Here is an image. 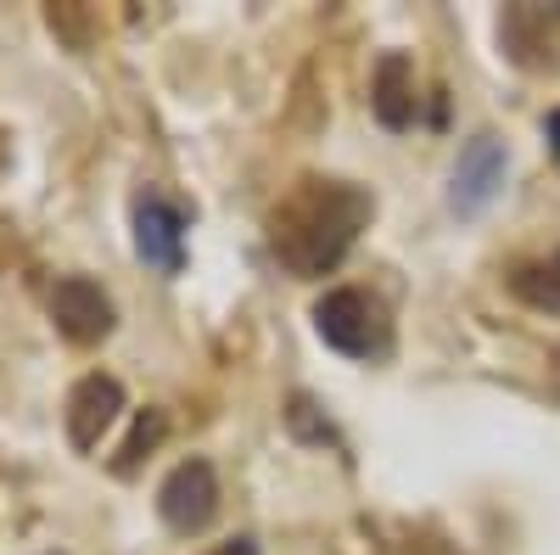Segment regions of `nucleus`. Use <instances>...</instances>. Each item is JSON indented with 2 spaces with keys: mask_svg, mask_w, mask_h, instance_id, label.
Returning a JSON list of instances; mask_svg holds the SVG:
<instances>
[{
  "mask_svg": "<svg viewBox=\"0 0 560 555\" xmlns=\"http://www.w3.org/2000/svg\"><path fill=\"white\" fill-rule=\"evenodd\" d=\"M370 213H376L370 192H359L348 180L308 174L269 208V253H275L280 269H292L298 281H319V275H331L353 253Z\"/></svg>",
  "mask_w": 560,
  "mask_h": 555,
  "instance_id": "1",
  "label": "nucleus"
},
{
  "mask_svg": "<svg viewBox=\"0 0 560 555\" xmlns=\"http://www.w3.org/2000/svg\"><path fill=\"white\" fill-rule=\"evenodd\" d=\"M314 332L325 348H337L342 359L382 365L393 354V314L376 292L364 287H331L314 303Z\"/></svg>",
  "mask_w": 560,
  "mask_h": 555,
  "instance_id": "2",
  "label": "nucleus"
},
{
  "mask_svg": "<svg viewBox=\"0 0 560 555\" xmlns=\"http://www.w3.org/2000/svg\"><path fill=\"white\" fill-rule=\"evenodd\" d=\"M219 472L208 466V460H179V466L163 477V488H158V517H163V528L168 533H202V528H213V517H219Z\"/></svg>",
  "mask_w": 560,
  "mask_h": 555,
  "instance_id": "3",
  "label": "nucleus"
},
{
  "mask_svg": "<svg viewBox=\"0 0 560 555\" xmlns=\"http://www.w3.org/2000/svg\"><path fill=\"white\" fill-rule=\"evenodd\" d=\"M504 174H510V152L499 135H471L454 158V174H448V208L459 219H477L499 192H504Z\"/></svg>",
  "mask_w": 560,
  "mask_h": 555,
  "instance_id": "4",
  "label": "nucleus"
},
{
  "mask_svg": "<svg viewBox=\"0 0 560 555\" xmlns=\"http://www.w3.org/2000/svg\"><path fill=\"white\" fill-rule=\"evenodd\" d=\"M135 258L147 269H158V275L185 269V208L168 203L163 192L135 197Z\"/></svg>",
  "mask_w": 560,
  "mask_h": 555,
  "instance_id": "5",
  "label": "nucleus"
},
{
  "mask_svg": "<svg viewBox=\"0 0 560 555\" xmlns=\"http://www.w3.org/2000/svg\"><path fill=\"white\" fill-rule=\"evenodd\" d=\"M51 320L73 348H96L113 337V298L90 275H62L51 287Z\"/></svg>",
  "mask_w": 560,
  "mask_h": 555,
  "instance_id": "6",
  "label": "nucleus"
},
{
  "mask_svg": "<svg viewBox=\"0 0 560 555\" xmlns=\"http://www.w3.org/2000/svg\"><path fill=\"white\" fill-rule=\"evenodd\" d=\"M124 415V382L118 377H84V382H73V393H68V409H62V427H68V443L79 449V454H90L102 443V432Z\"/></svg>",
  "mask_w": 560,
  "mask_h": 555,
  "instance_id": "7",
  "label": "nucleus"
},
{
  "mask_svg": "<svg viewBox=\"0 0 560 555\" xmlns=\"http://www.w3.org/2000/svg\"><path fill=\"white\" fill-rule=\"evenodd\" d=\"M376 118L387 129H409L415 124V68L404 51H387L376 62Z\"/></svg>",
  "mask_w": 560,
  "mask_h": 555,
  "instance_id": "8",
  "label": "nucleus"
},
{
  "mask_svg": "<svg viewBox=\"0 0 560 555\" xmlns=\"http://www.w3.org/2000/svg\"><path fill=\"white\" fill-rule=\"evenodd\" d=\"M510 292L522 303L544 309V314H560V247L549 258H533V264H516L510 269Z\"/></svg>",
  "mask_w": 560,
  "mask_h": 555,
  "instance_id": "9",
  "label": "nucleus"
},
{
  "mask_svg": "<svg viewBox=\"0 0 560 555\" xmlns=\"http://www.w3.org/2000/svg\"><path fill=\"white\" fill-rule=\"evenodd\" d=\"M163 432H168V421H163L158 409H147V415H140V421H135L129 443L118 449V460H113V472H118V477H129V472L140 466V454H147V449H158V438H163Z\"/></svg>",
  "mask_w": 560,
  "mask_h": 555,
  "instance_id": "10",
  "label": "nucleus"
},
{
  "mask_svg": "<svg viewBox=\"0 0 560 555\" xmlns=\"http://www.w3.org/2000/svg\"><path fill=\"white\" fill-rule=\"evenodd\" d=\"M208 555H264V550H258V539H224V544L208 550Z\"/></svg>",
  "mask_w": 560,
  "mask_h": 555,
  "instance_id": "11",
  "label": "nucleus"
},
{
  "mask_svg": "<svg viewBox=\"0 0 560 555\" xmlns=\"http://www.w3.org/2000/svg\"><path fill=\"white\" fill-rule=\"evenodd\" d=\"M544 141H549V152L560 158V107H555V113L544 118Z\"/></svg>",
  "mask_w": 560,
  "mask_h": 555,
  "instance_id": "12",
  "label": "nucleus"
}]
</instances>
